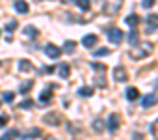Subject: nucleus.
Returning a JSON list of instances; mask_svg holds the SVG:
<instances>
[{"mask_svg": "<svg viewBox=\"0 0 158 140\" xmlns=\"http://www.w3.org/2000/svg\"><path fill=\"white\" fill-rule=\"evenodd\" d=\"M50 99H52V95H50V88L45 90V92H41V95H39V103H41V105H48Z\"/></svg>", "mask_w": 158, "mask_h": 140, "instance_id": "obj_12", "label": "nucleus"}, {"mask_svg": "<svg viewBox=\"0 0 158 140\" xmlns=\"http://www.w3.org/2000/svg\"><path fill=\"white\" fill-rule=\"evenodd\" d=\"M151 52H152V45H151V43H143L141 47L130 50V58H132V60H141V58L149 56Z\"/></svg>", "mask_w": 158, "mask_h": 140, "instance_id": "obj_2", "label": "nucleus"}, {"mask_svg": "<svg viewBox=\"0 0 158 140\" xmlns=\"http://www.w3.org/2000/svg\"><path fill=\"white\" fill-rule=\"evenodd\" d=\"M35 136H41V129H39V127H34V129L26 131L21 138H23V140H30V138H35Z\"/></svg>", "mask_w": 158, "mask_h": 140, "instance_id": "obj_8", "label": "nucleus"}, {"mask_svg": "<svg viewBox=\"0 0 158 140\" xmlns=\"http://www.w3.org/2000/svg\"><path fill=\"white\" fill-rule=\"evenodd\" d=\"M154 2H156V0H143V2H141V6H143L145 10H151V8L154 6Z\"/></svg>", "mask_w": 158, "mask_h": 140, "instance_id": "obj_31", "label": "nucleus"}, {"mask_svg": "<svg viewBox=\"0 0 158 140\" xmlns=\"http://www.w3.org/2000/svg\"><path fill=\"white\" fill-rule=\"evenodd\" d=\"M47 140H56V138H54V136H48V138H47Z\"/></svg>", "mask_w": 158, "mask_h": 140, "instance_id": "obj_33", "label": "nucleus"}, {"mask_svg": "<svg viewBox=\"0 0 158 140\" xmlns=\"http://www.w3.org/2000/svg\"><path fill=\"white\" fill-rule=\"evenodd\" d=\"M95 43H97V36H95V34H88V36H84V39H82V45L88 47V49L93 47Z\"/></svg>", "mask_w": 158, "mask_h": 140, "instance_id": "obj_10", "label": "nucleus"}, {"mask_svg": "<svg viewBox=\"0 0 158 140\" xmlns=\"http://www.w3.org/2000/svg\"><path fill=\"white\" fill-rule=\"evenodd\" d=\"M45 54H47L48 58L56 60V58H60V54H61V49H58L54 43H48V45L45 47Z\"/></svg>", "mask_w": 158, "mask_h": 140, "instance_id": "obj_6", "label": "nucleus"}, {"mask_svg": "<svg viewBox=\"0 0 158 140\" xmlns=\"http://www.w3.org/2000/svg\"><path fill=\"white\" fill-rule=\"evenodd\" d=\"M114 79H115L117 82H127V81H128V75H127V69H125L123 65H117V67L114 69Z\"/></svg>", "mask_w": 158, "mask_h": 140, "instance_id": "obj_4", "label": "nucleus"}, {"mask_svg": "<svg viewBox=\"0 0 158 140\" xmlns=\"http://www.w3.org/2000/svg\"><path fill=\"white\" fill-rule=\"evenodd\" d=\"M123 0H104L102 2V13L106 15H117L121 11Z\"/></svg>", "mask_w": 158, "mask_h": 140, "instance_id": "obj_1", "label": "nucleus"}, {"mask_svg": "<svg viewBox=\"0 0 158 140\" xmlns=\"http://www.w3.org/2000/svg\"><path fill=\"white\" fill-rule=\"evenodd\" d=\"M108 54H110V49H106V47H102V49H99V50L93 52V56H97V58L99 56H108Z\"/></svg>", "mask_w": 158, "mask_h": 140, "instance_id": "obj_26", "label": "nucleus"}, {"mask_svg": "<svg viewBox=\"0 0 158 140\" xmlns=\"http://www.w3.org/2000/svg\"><path fill=\"white\" fill-rule=\"evenodd\" d=\"M149 133H151V136H152L154 140H158V120L151 123V127H149Z\"/></svg>", "mask_w": 158, "mask_h": 140, "instance_id": "obj_22", "label": "nucleus"}, {"mask_svg": "<svg viewBox=\"0 0 158 140\" xmlns=\"http://www.w3.org/2000/svg\"><path fill=\"white\" fill-rule=\"evenodd\" d=\"M8 123V116H0V127H4Z\"/></svg>", "mask_w": 158, "mask_h": 140, "instance_id": "obj_32", "label": "nucleus"}, {"mask_svg": "<svg viewBox=\"0 0 158 140\" xmlns=\"http://www.w3.org/2000/svg\"><path fill=\"white\" fill-rule=\"evenodd\" d=\"M15 10L19 13H28V4L24 2V0H17V2H15Z\"/></svg>", "mask_w": 158, "mask_h": 140, "instance_id": "obj_15", "label": "nucleus"}, {"mask_svg": "<svg viewBox=\"0 0 158 140\" xmlns=\"http://www.w3.org/2000/svg\"><path fill=\"white\" fill-rule=\"evenodd\" d=\"M154 103H156V95H145L143 101H141V107H143V108H149V107H152Z\"/></svg>", "mask_w": 158, "mask_h": 140, "instance_id": "obj_13", "label": "nucleus"}, {"mask_svg": "<svg viewBox=\"0 0 158 140\" xmlns=\"http://www.w3.org/2000/svg\"><path fill=\"white\" fill-rule=\"evenodd\" d=\"M138 97H139L138 88H128V90H127V99H128V101H136Z\"/></svg>", "mask_w": 158, "mask_h": 140, "instance_id": "obj_16", "label": "nucleus"}, {"mask_svg": "<svg viewBox=\"0 0 158 140\" xmlns=\"http://www.w3.org/2000/svg\"><path fill=\"white\" fill-rule=\"evenodd\" d=\"M93 94V88L91 86H82L80 90H78V95H80V97H89Z\"/></svg>", "mask_w": 158, "mask_h": 140, "instance_id": "obj_19", "label": "nucleus"}, {"mask_svg": "<svg viewBox=\"0 0 158 140\" xmlns=\"http://www.w3.org/2000/svg\"><path fill=\"white\" fill-rule=\"evenodd\" d=\"M32 86H34V81H28V82H24V84L21 86V94H26V92H30V90H32Z\"/></svg>", "mask_w": 158, "mask_h": 140, "instance_id": "obj_27", "label": "nucleus"}, {"mask_svg": "<svg viewBox=\"0 0 158 140\" xmlns=\"http://www.w3.org/2000/svg\"><path fill=\"white\" fill-rule=\"evenodd\" d=\"M32 69H34V67H32V62H30V60H21V62H19V71H21V73H30Z\"/></svg>", "mask_w": 158, "mask_h": 140, "instance_id": "obj_9", "label": "nucleus"}, {"mask_svg": "<svg viewBox=\"0 0 158 140\" xmlns=\"http://www.w3.org/2000/svg\"><path fill=\"white\" fill-rule=\"evenodd\" d=\"M76 6L80 8L82 11H88L89 6H91V0H76Z\"/></svg>", "mask_w": 158, "mask_h": 140, "instance_id": "obj_21", "label": "nucleus"}, {"mask_svg": "<svg viewBox=\"0 0 158 140\" xmlns=\"http://www.w3.org/2000/svg\"><path fill=\"white\" fill-rule=\"evenodd\" d=\"M125 23H127V24H130V26H136V24L139 23V17H138L136 13H130V15H127Z\"/></svg>", "mask_w": 158, "mask_h": 140, "instance_id": "obj_17", "label": "nucleus"}, {"mask_svg": "<svg viewBox=\"0 0 158 140\" xmlns=\"http://www.w3.org/2000/svg\"><path fill=\"white\" fill-rule=\"evenodd\" d=\"M43 123L45 125H50V127H58L61 123V114L56 112V110H50L43 116Z\"/></svg>", "mask_w": 158, "mask_h": 140, "instance_id": "obj_3", "label": "nucleus"}, {"mask_svg": "<svg viewBox=\"0 0 158 140\" xmlns=\"http://www.w3.org/2000/svg\"><path fill=\"white\" fill-rule=\"evenodd\" d=\"M74 49H76V43L74 41H65V45H63V52H67V54H73L74 52Z\"/></svg>", "mask_w": 158, "mask_h": 140, "instance_id": "obj_18", "label": "nucleus"}, {"mask_svg": "<svg viewBox=\"0 0 158 140\" xmlns=\"http://www.w3.org/2000/svg\"><path fill=\"white\" fill-rule=\"evenodd\" d=\"M128 41H130V45H138V43H139V36H138L136 30H132V32L128 34Z\"/></svg>", "mask_w": 158, "mask_h": 140, "instance_id": "obj_23", "label": "nucleus"}, {"mask_svg": "<svg viewBox=\"0 0 158 140\" xmlns=\"http://www.w3.org/2000/svg\"><path fill=\"white\" fill-rule=\"evenodd\" d=\"M102 129H104V121H102V120H95V121H93V131H95V133H101Z\"/></svg>", "mask_w": 158, "mask_h": 140, "instance_id": "obj_24", "label": "nucleus"}, {"mask_svg": "<svg viewBox=\"0 0 158 140\" xmlns=\"http://www.w3.org/2000/svg\"><path fill=\"white\" fill-rule=\"evenodd\" d=\"M117 129H119V116L117 114H110V118H108V131L115 133Z\"/></svg>", "mask_w": 158, "mask_h": 140, "instance_id": "obj_7", "label": "nucleus"}, {"mask_svg": "<svg viewBox=\"0 0 158 140\" xmlns=\"http://www.w3.org/2000/svg\"><path fill=\"white\" fill-rule=\"evenodd\" d=\"M58 73L61 79H67L69 77V63H60L58 65Z\"/></svg>", "mask_w": 158, "mask_h": 140, "instance_id": "obj_14", "label": "nucleus"}, {"mask_svg": "<svg viewBox=\"0 0 158 140\" xmlns=\"http://www.w3.org/2000/svg\"><path fill=\"white\" fill-rule=\"evenodd\" d=\"M17 134H19V131H17V129H10V131H8L2 138H0V140H15V138H17Z\"/></svg>", "mask_w": 158, "mask_h": 140, "instance_id": "obj_20", "label": "nucleus"}, {"mask_svg": "<svg viewBox=\"0 0 158 140\" xmlns=\"http://www.w3.org/2000/svg\"><path fill=\"white\" fill-rule=\"evenodd\" d=\"M13 99H15V94L13 92H6L4 94V101L6 103H13Z\"/></svg>", "mask_w": 158, "mask_h": 140, "instance_id": "obj_29", "label": "nucleus"}, {"mask_svg": "<svg viewBox=\"0 0 158 140\" xmlns=\"http://www.w3.org/2000/svg\"><path fill=\"white\" fill-rule=\"evenodd\" d=\"M156 88H158V82H156Z\"/></svg>", "mask_w": 158, "mask_h": 140, "instance_id": "obj_34", "label": "nucleus"}, {"mask_svg": "<svg viewBox=\"0 0 158 140\" xmlns=\"http://www.w3.org/2000/svg\"><path fill=\"white\" fill-rule=\"evenodd\" d=\"M108 39H110L114 45H119V43L123 41V30H119V28H112V30L108 32Z\"/></svg>", "mask_w": 158, "mask_h": 140, "instance_id": "obj_5", "label": "nucleus"}, {"mask_svg": "<svg viewBox=\"0 0 158 140\" xmlns=\"http://www.w3.org/2000/svg\"><path fill=\"white\" fill-rule=\"evenodd\" d=\"M17 26H19L17 21H10V23L6 24V30H8V32H13V30H17Z\"/></svg>", "mask_w": 158, "mask_h": 140, "instance_id": "obj_28", "label": "nucleus"}, {"mask_svg": "<svg viewBox=\"0 0 158 140\" xmlns=\"http://www.w3.org/2000/svg\"><path fill=\"white\" fill-rule=\"evenodd\" d=\"M19 107H21V108H32V107H34V101H32V99H24Z\"/></svg>", "mask_w": 158, "mask_h": 140, "instance_id": "obj_30", "label": "nucleus"}, {"mask_svg": "<svg viewBox=\"0 0 158 140\" xmlns=\"http://www.w3.org/2000/svg\"><path fill=\"white\" fill-rule=\"evenodd\" d=\"M24 36L30 37V39H35V37L39 36V30H37L35 26H26V28H24Z\"/></svg>", "mask_w": 158, "mask_h": 140, "instance_id": "obj_11", "label": "nucleus"}, {"mask_svg": "<svg viewBox=\"0 0 158 140\" xmlns=\"http://www.w3.org/2000/svg\"><path fill=\"white\" fill-rule=\"evenodd\" d=\"M91 67L95 69L97 73H102V75H104V71H106V65H102V63H97V62H93V63H91Z\"/></svg>", "mask_w": 158, "mask_h": 140, "instance_id": "obj_25", "label": "nucleus"}]
</instances>
